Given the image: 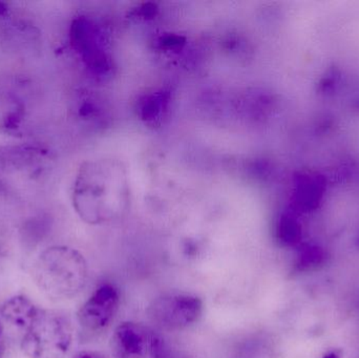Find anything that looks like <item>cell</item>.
I'll use <instances>...</instances> for the list:
<instances>
[{
	"mask_svg": "<svg viewBox=\"0 0 359 358\" xmlns=\"http://www.w3.org/2000/svg\"><path fill=\"white\" fill-rule=\"evenodd\" d=\"M4 353H6V346H4V342H0V358H4Z\"/></svg>",
	"mask_w": 359,
	"mask_h": 358,
	"instance_id": "13",
	"label": "cell"
},
{
	"mask_svg": "<svg viewBox=\"0 0 359 358\" xmlns=\"http://www.w3.org/2000/svg\"><path fill=\"white\" fill-rule=\"evenodd\" d=\"M151 358H189L184 351L180 350L162 334L153 332L151 344Z\"/></svg>",
	"mask_w": 359,
	"mask_h": 358,
	"instance_id": "10",
	"label": "cell"
},
{
	"mask_svg": "<svg viewBox=\"0 0 359 358\" xmlns=\"http://www.w3.org/2000/svg\"><path fill=\"white\" fill-rule=\"evenodd\" d=\"M204 312V303L189 294H168L159 296L149 305L147 315L160 330L175 332L196 325Z\"/></svg>",
	"mask_w": 359,
	"mask_h": 358,
	"instance_id": "4",
	"label": "cell"
},
{
	"mask_svg": "<svg viewBox=\"0 0 359 358\" xmlns=\"http://www.w3.org/2000/svg\"><path fill=\"white\" fill-rule=\"evenodd\" d=\"M27 121V102L10 84L0 79V132L8 136L23 134Z\"/></svg>",
	"mask_w": 359,
	"mask_h": 358,
	"instance_id": "7",
	"label": "cell"
},
{
	"mask_svg": "<svg viewBox=\"0 0 359 358\" xmlns=\"http://www.w3.org/2000/svg\"><path fill=\"white\" fill-rule=\"evenodd\" d=\"M8 6L4 2H0V16H4V15L8 14Z\"/></svg>",
	"mask_w": 359,
	"mask_h": 358,
	"instance_id": "12",
	"label": "cell"
},
{
	"mask_svg": "<svg viewBox=\"0 0 359 358\" xmlns=\"http://www.w3.org/2000/svg\"><path fill=\"white\" fill-rule=\"evenodd\" d=\"M2 332H4V327H2L1 322H0V342H1Z\"/></svg>",
	"mask_w": 359,
	"mask_h": 358,
	"instance_id": "14",
	"label": "cell"
},
{
	"mask_svg": "<svg viewBox=\"0 0 359 358\" xmlns=\"http://www.w3.org/2000/svg\"><path fill=\"white\" fill-rule=\"evenodd\" d=\"M73 342L69 317L61 311L40 308L21 338L20 348L27 358H65Z\"/></svg>",
	"mask_w": 359,
	"mask_h": 358,
	"instance_id": "3",
	"label": "cell"
},
{
	"mask_svg": "<svg viewBox=\"0 0 359 358\" xmlns=\"http://www.w3.org/2000/svg\"><path fill=\"white\" fill-rule=\"evenodd\" d=\"M39 309L25 294H17L8 298L0 307V315L6 323L23 331L33 323Z\"/></svg>",
	"mask_w": 359,
	"mask_h": 358,
	"instance_id": "9",
	"label": "cell"
},
{
	"mask_svg": "<svg viewBox=\"0 0 359 358\" xmlns=\"http://www.w3.org/2000/svg\"><path fill=\"white\" fill-rule=\"evenodd\" d=\"M73 358H107L104 354H102L98 351L94 350H84L81 352L77 353Z\"/></svg>",
	"mask_w": 359,
	"mask_h": 358,
	"instance_id": "11",
	"label": "cell"
},
{
	"mask_svg": "<svg viewBox=\"0 0 359 358\" xmlns=\"http://www.w3.org/2000/svg\"><path fill=\"white\" fill-rule=\"evenodd\" d=\"M154 330L142 324L124 322L111 334V355L114 358H151Z\"/></svg>",
	"mask_w": 359,
	"mask_h": 358,
	"instance_id": "6",
	"label": "cell"
},
{
	"mask_svg": "<svg viewBox=\"0 0 359 358\" xmlns=\"http://www.w3.org/2000/svg\"><path fill=\"white\" fill-rule=\"evenodd\" d=\"M74 209L86 224L118 222L130 207L128 170L120 160L100 158L81 164L74 182Z\"/></svg>",
	"mask_w": 359,
	"mask_h": 358,
	"instance_id": "1",
	"label": "cell"
},
{
	"mask_svg": "<svg viewBox=\"0 0 359 358\" xmlns=\"http://www.w3.org/2000/svg\"><path fill=\"white\" fill-rule=\"evenodd\" d=\"M48 153L41 147L22 146L0 149V170L25 174H37L46 170Z\"/></svg>",
	"mask_w": 359,
	"mask_h": 358,
	"instance_id": "8",
	"label": "cell"
},
{
	"mask_svg": "<svg viewBox=\"0 0 359 358\" xmlns=\"http://www.w3.org/2000/svg\"><path fill=\"white\" fill-rule=\"evenodd\" d=\"M119 289L113 284L99 286L77 313L78 324L82 331L99 334L107 331L119 312Z\"/></svg>",
	"mask_w": 359,
	"mask_h": 358,
	"instance_id": "5",
	"label": "cell"
},
{
	"mask_svg": "<svg viewBox=\"0 0 359 358\" xmlns=\"http://www.w3.org/2000/svg\"><path fill=\"white\" fill-rule=\"evenodd\" d=\"M32 277L50 300L65 302L81 294L88 281V265L81 252L69 246L46 248L36 259Z\"/></svg>",
	"mask_w": 359,
	"mask_h": 358,
	"instance_id": "2",
	"label": "cell"
}]
</instances>
